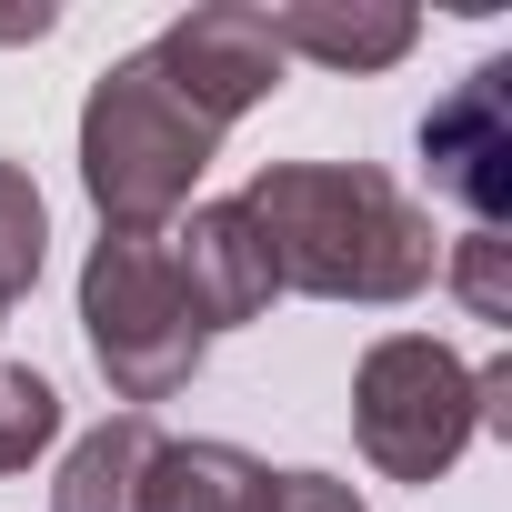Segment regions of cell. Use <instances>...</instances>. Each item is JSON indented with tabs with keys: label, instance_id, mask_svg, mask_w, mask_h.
I'll return each instance as SVG.
<instances>
[{
	"label": "cell",
	"instance_id": "obj_1",
	"mask_svg": "<svg viewBox=\"0 0 512 512\" xmlns=\"http://www.w3.org/2000/svg\"><path fill=\"white\" fill-rule=\"evenodd\" d=\"M241 211L262 221L282 292H312V302H372L382 312V302L432 292V272H442L432 211L372 161H262Z\"/></svg>",
	"mask_w": 512,
	"mask_h": 512
},
{
	"label": "cell",
	"instance_id": "obj_2",
	"mask_svg": "<svg viewBox=\"0 0 512 512\" xmlns=\"http://www.w3.org/2000/svg\"><path fill=\"white\" fill-rule=\"evenodd\" d=\"M221 131L151 71V51L111 61L81 101V191L101 211V231H171L211 171Z\"/></svg>",
	"mask_w": 512,
	"mask_h": 512
},
{
	"label": "cell",
	"instance_id": "obj_3",
	"mask_svg": "<svg viewBox=\"0 0 512 512\" xmlns=\"http://www.w3.org/2000/svg\"><path fill=\"white\" fill-rule=\"evenodd\" d=\"M81 342L111 382V402L151 412L171 392H191L211 332L171 272V241L161 231H101L91 241V262H81Z\"/></svg>",
	"mask_w": 512,
	"mask_h": 512
},
{
	"label": "cell",
	"instance_id": "obj_4",
	"mask_svg": "<svg viewBox=\"0 0 512 512\" xmlns=\"http://www.w3.org/2000/svg\"><path fill=\"white\" fill-rule=\"evenodd\" d=\"M472 362L432 332H382L352 372V442L382 482L432 492L462 452H472Z\"/></svg>",
	"mask_w": 512,
	"mask_h": 512
},
{
	"label": "cell",
	"instance_id": "obj_5",
	"mask_svg": "<svg viewBox=\"0 0 512 512\" xmlns=\"http://www.w3.org/2000/svg\"><path fill=\"white\" fill-rule=\"evenodd\" d=\"M151 71L211 121L231 131L251 101H272L282 91V41H272V11H251V0H201V11H181L161 41H151Z\"/></svg>",
	"mask_w": 512,
	"mask_h": 512
},
{
	"label": "cell",
	"instance_id": "obj_6",
	"mask_svg": "<svg viewBox=\"0 0 512 512\" xmlns=\"http://www.w3.org/2000/svg\"><path fill=\"white\" fill-rule=\"evenodd\" d=\"M422 171L472 231H502L512 211V61H472L432 111H422Z\"/></svg>",
	"mask_w": 512,
	"mask_h": 512
},
{
	"label": "cell",
	"instance_id": "obj_7",
	"mask_svg": "<svg viewBox=\"0 0 512 512\" xmlns=\"http://www.w3.org/2000/svg\"><path fill=\"white\" fill-rule=\"evenodd\" d=\"M161 241H171V272H181L201 332H241V322H262L282 302L272 241H262V221H251L241 201H191V221L161 231Z\"/></svg>",
	"mask_w": 512,
	"mask_h": 512
},
{
	"label": "cell",
	"instance_id": "obj_8",
	"mask_svg": "<svg viewBox=\"0 0 512 512\" xmlns=\"http://www.w3.org/2000/svg\"><path fill=\"white\" fill-rule=\"evenodd\" d=\"M272 41H282V61H322V71L362 81V71H392L422 41V11L412 0H282Z\"/></svg>",
	"mask_w": 512,
	"mask_h": 512
},
{
	"label": "cell",
	"instance_id": "obj_9",
	"mask_svg": "<svg viewBox=\"0 0 512 512\" xmlns=\"http://www.w3.org/2000/svg\"><path fill=\"white\" fill-rule=\"evenodd\" d=\"M141 512H272V462L241 442H161Z\"/></svg>",
	"mask_w": 512,
	"mask_h": 512
},
{
	"label": "cell",
	"instance_id": "obj_10",
	"mask_svg": "<svg viewBox=\"0 0 512 512\" xmlns=\"http://www.w3.org/2000/svg\"><path fill=\"white\" fill-rule=\"evenodd\" d=\"M151 452H161V422H151V412H111L101 432H81V442L61 452L51 512H141Z\"/></svg>",
	"mask_w": 512,
	"mask_h": 512
},
{
	"label": "cell",
	"instance_id": "obj_11",
	"mask_svg": "<svg viewBox=\"0 0 512 512\" xmlns=\"http://www.w3.org/2000/svg\"><path fill=\"white\" fill-rule=\"evenodd\" d=\"M41 262H51V201L21 161H0V312L41 282Z\"/></svg>",
	"mask_w": 512,
	"mask_h": 512
},
{
	"label": "cell",
	"instance_id": "obj_12",
	"mask_svg": "<svg viewBox=\"0 0 512 512\" xmlns=\"http://www.w3.org/2000/svg\"><path fill=\"white\" fill-rule=\"evenodd\" d=\"M61 442V392L31 362H0V472H31Z\"/></svg>",
	"mask_w": 512,
	"mask_h": 512
},
{
	"label": "cell",
	"instance_id": "obj_13",
	"mask_svg": "<svg viewBox=\"0 0 512 512\" xmlns=\"http://www.w3.org/2000/svg\"><path fill=\"white\" fill-rule=\"evenodd\" d=\"M432 282H452V292L472 302V322H512V241H502V231H462V241L442 251Z\"/></svg>",
	"mask_w": 512,
	"mask_h": 512
},
{
	"label": "cell",
	"instance_id": "obj_14",
	"mask_svg": "<svg viewBox=\"0 0 512 512\" xmlns=\"http://www.w3.org/2000/svg\"><path fill=\"white\" fill-rule=\"evenodd\" d=\"M272 512H362L342 472H272Z\"/></svg>",
	"mask_w": 512,
	"mask_h": 512
},
{
	"label": "cell",
	"instance_id": "obj_15",
	"mask_svg": "<svg viewBox=\"0 0 512 512\" xmlns=\"http://www.w3.org/2000/svg\"><path fill=\"white\" fill-rule=\"evenodd\" d=\"M51 31V11H0V41H41Z\"/></svg>",
	"mask_w": 512,
	"mask_h": 512
}]
</instances>
